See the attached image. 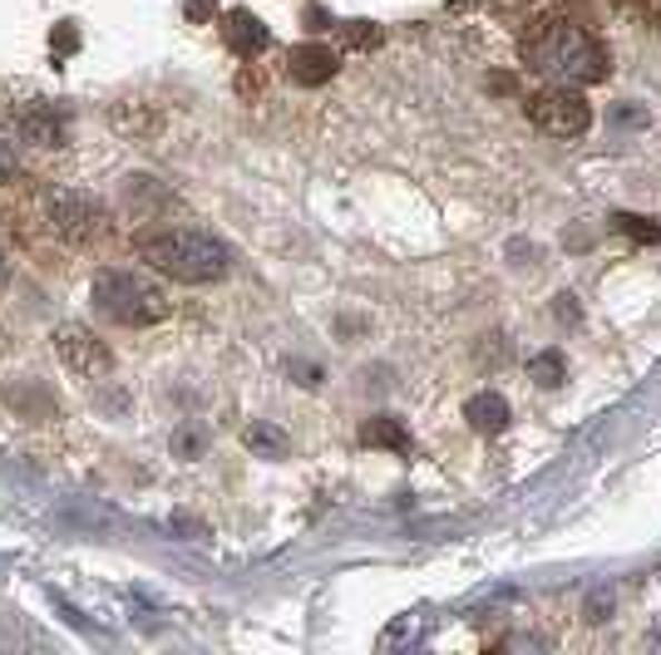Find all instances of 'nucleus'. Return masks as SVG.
<instances>
[{
	"label": "nucleus",
	"instance_id": "f257e3e1",
	"mask_svg": "<svg viewBox=\"0 0 661 655\" xmlns=\"http://www.w3.org/2000/svg\"><path fill=\"white\" fill-rule=\"evenodd\" d=\"M523 60H529L533 75H543L549 85H598L608 79V44L592 30L573 26V20H543L539 30L523 40Z\"/></svg>",
	"mask_w": 661,
	"mask_h": 655
},
{
	"label": "nucleus",
	"instance_id": "f03ea898",
	"mask_svg": "<svg viewBox=\"0 0 661 655\" xmlns=\"http://www.w3.org/2000/svg\"><path fill=\"white\" fill-rule=\"evenodd\" d=\"M139 257L158 276H174V281H184V286L223 281L227 267H233V251H227L218 237L198 232V227H168V232L139 237Z\"/></svg>",
	"mask_w": 661,
	"mask_h": 655
},
{
	"label": "nucleus",
	"instance_id": "7ed1b4c3",
	"mask_svg": "<svg viewBox=\"0 0 661 655\" xmlns=\"http://www.w3.org/2000/svg\"><path fill=\"white\" fill-rule=\"evenodd\" d=\"M89 301L99 316H109L114 326H158L174 316V301L164 296V286L148 281L134 267H105L89 281Z\"/></svg>",
	"mask_w": 661,
	"mask_h": 655
},
{
	"label": "nucleus",
	"instance_id": "20e7f679",
	"mask_svg": "<svg viewBox=\"0 0 661 655\" xmlns=\"http://www.w3.org/2000/svg\"><path fill=\"white\" fill-rule=\"evenodd\" d=\"M45 222L60 241L70 247H99L109 237L114 217L109 207L95 198V192H79V188H50L45 192Z\"/></svg>",
	"mask_w": 661,
	"mask_h": 655
},
{
	"label": "nucleus",
	"instance_id": "39448f33",
	"mask_svg": "<svg viewBox=\"0 0 661 655\" xmlns=\"http://www.w3.org/2000/svg\"><path fill=\"white\" fill-rule=\"evenodd\" d=\"M0 123H6V133L16 138V143H26V148H65V119H60V109H55L50 99H40V95H20V99H10V103H0Z\"/></svg>",
	"mask_w": 661,
	"mask_h": 655
},
{
	"label": "nucleus",
	"instance_id": "423d86ee",
	"mask_svg": "<svg viewBox=\"0 0 661 655\" xmlns=\"http://www.w3.org/2000/svg\"><path fill=\"white\" fill-rule=\"evenodd\" d=\"M529 119L553 138H583L592 129V103L578 85H549L529 99Z\"/></svg>",
	"mask_w": 661,
	"mask_h": 655
},
{
	"label": "nucleus",
	"instance_id": "0eeeda50",
	"mask_svg": "<svg viewBox=\"0 0 661 655\" xmlns=\"http://www.w3.org/2000/svg\"><path fill=\"white\" fill-rule=\"evenodd\" d=\"M55 350H60L65 370H75L79 379H105L114 370V355L109 345L95 336L89 326H75V320H65V326H55Z\"/></svg>",
	"mask_w": 661,
	"mask_h": 655
},
{
	"label": "nucleus",
	"instance_id": "6e6552de",
	"mask_svg": "<svg viewBox=\"0 0 661 655\" xmlns=\"http://www.w3.org/2000/svg\"><path fill=\"white\" fill-rule=\"evenodd\" d=\"M336 69H341V54L331 50V44H316V40L296 44V50L287 54L292 85H306V89H316V85H326V79H336Z\"/></svg>",
	"mask_w": 661,
	"mask_h": 655
},
{
	"label": "nucleus",
	"instance_id": "1a4fd4ad",
	"mask_svg": "<svg viewBox=\"0 0 661 655\" xmlns=\"http://www.w3.org/2000/svg\"><path fill=\"white\" fill-rule=\"evenodd\" d=\"M223 40H227V50H233L237 60H257V54L272 44V30L262 26L253 10H233V16L223 20Z\"/></svg>",
	"mask_w": 661,
	"mask_h": 655
},
{
	"label": "nucleus",
	"instance_id": "9d476101",
	"mask_svg": "<svg viewBox=\"0 0 661 655\" xmlns=\"http://www.w3.org/2000/svg\"><path fill=\"white\" fill-rule=\"evenodd\" d=\"M464 419H470L474 434H504L514 414H509V399H504V395L484 389V395H474L470 405H464Z\"/></svg>",
	"mask_w": 661,
	"mask_h": 655
},
{
	"label": "nucleus",
	"instance_id": "9b49d317",
	"mask_svg": "<svg viewBox=\"0 0 661 655\" xmlns=\"http://www.w3.org/2000/svg\"><path fill=\"white\" fill-rule=\"evenodd\" d=\"M361 444L391 448V454H410V429L395 419V414H375V419L361 424Z\"/></svg>",
	"mask_w": 661,
	"mask_h": 655
},
{
	"label": "nucleus",
	"instance_id": "f8f14e48",
	"mask_svg": "<svg viewBox=\"0 0 661 655\" xmlns=\"http://www.w3.org/2000/svg\"><path fill=\"white\" fill-rule=\"evenodd\" d=\"M243 444L253 448V454H262V458H282L292 448V439L277 429V424H247L243 429Z\"/></svg>",
	"mask_w": 661,
	"mask_h": 655
},
{
	"label": "nucleus",
	"instance_id": "ddd939ff",
	"mask_svg": "<svg viewBox=\"0 0 661 655\" xmlns=\"http://www.w3.org/2000/svg\"><path fill=\"white\" fill-rule=\"evenodd\" d=\"M529 379L539 389H558L568 379V360H563V350H543V355H533L529 360Z\"/></svg>",
	"mask_w": 661,
	"mask_h": 655
},
{
	"label": "nucleus",
	"instance_id": "4468645a",
	"mask_svg": "<svg viewBox=\"0 0 661 655\" xmlns=\"http://www.w3.org/2000/svg\"><path fill=\"white\" fill-rule=\"evenodd\" d=\"M124 198H129L134 217H144L148 207H168V202H174V198H168L164 188H158L154 178H129V182H124Z\"/></svg>",
	"mask_w": 661,
	"mask_h": 655
},
{
	"label": "nucleus",
	"instance_id": "2eb2a0df",
	"mask_svg": "<svg viewBox=\"0 0 661 655\" xmlns=\"http://www.w3.org/2000/svg\"><path fill=\"white\" fill-rule=\"evenodd\" d=\"M618 222V232H627L632 241H661V227L652 222V217H632V212H618L612 217Z\"/></svg>",
	"mask_w": 661,
	"mask_h": 655
},
{
	"label": "nucleus",
	"instance_id": "dca6fc26",
	"mask_svg": "<svg viewBox=\"0 0 661 655\" xmlns=\"http://www.w3.org/2000/svg\"><path fill=\"white\" fill-rule=\"evenodd\" d=\"M341 34H346L351 50H375V44H381V30H375L371 20H346V26H341Z\"/></svg>",
	"mask_w": 661,
	"mask_h": 655
},
{
	"label": "nucleus",
	"instance_id": "f3484780",
	"mask_svg": "<svg viewBox=\"0 0 661 655\" xmlns=\"http://www.w3.org/2000/svg\"><path fill=\"white\" fill-rule=\"evenodd\" d=\"M612 602H618V596H612V586H592L583 616L592 621V626H598V621H608V616H612Z\"/></svg>",
	"mask_w": 661,
	"mask_h": 655
},
{
	"label": "nucleus",
	"instance_id": "a211bd4d",
	"mask_svg": "<svg viewBox=\"0 0 661 655\" xmlns=\"http://www.w3.org/2000/svg\"><path fill=\"white\" fill-rule=\"evenodd\" d=\"M55 54H75V44H79V30H75V20H65L60 30H55Z\"/></svg>",
	"mask_w": 661,
	"mask_h": 655
},
{
	"label": "nucleus",
	"instance_id": "6ab92c4d",
	"mask_svg": "<svg viewBox=\"0 0 661 655\" xmlns=\"http://www.w3.org/2000/svg\"><path fill=\"white\" fill-rule=\"evenodd\" d=\"M553 301H558V306H553V316L563 320V326H578V316H583V310H578V296H568V291H563V296H553Z\"/></svg>",
	"mask_w": 661,
	"mask_h": 655
},
{
	"label": "nucleus",
	"instance_id": "aec40b11",
	"mask_svg": "<svg viewBox=\"0 0 661 655\" xmlns=\"http://www.w3.org/2000/svg\"><path fill=\"white\" fill-rule=\"evenodd\" d=\"M6 271H10V261H6V247H0V281H6Z\"/></svg>",
	"mask_w": 661,
	"mask_h": 655
}]
</instances>
